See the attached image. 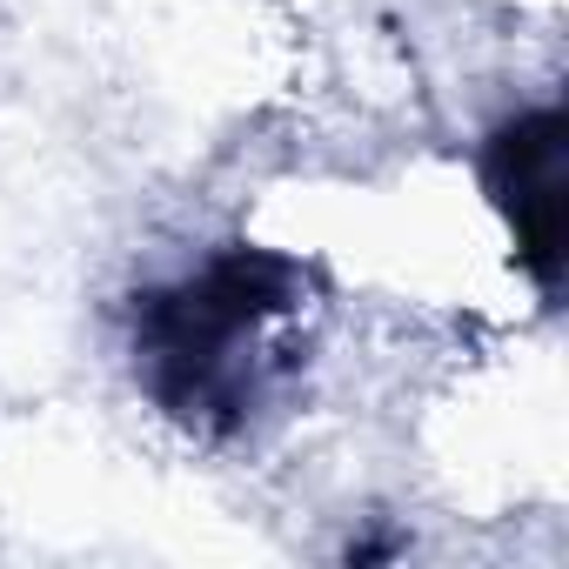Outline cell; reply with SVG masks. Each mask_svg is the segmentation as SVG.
Returning a JSON list of instances; mask_svg holds the SVG:
<instances>
[{"instance_id": "obj_2", "label": "cell", "mask_w": 569, "mask_h": 569, "mask_svg": "<svg viewBox=\"0 0 569 569\" xmlns=\"http://www.w3.org/2000/svg\"><path fill=\"white\" fill-rule=\"evenodd\" d=\"M562 141H569L562 108H522L482 148V188H489L509 241H516L522 274L542 296H556V281H562V228H569Z\"/></svg>"}, {"instance_id": "obj_1", "label": "cell", "mask_w": 569, "mask_h": 569, "mask_svg": "<svg viewBox=\"0 0 569 569\" xmlns=\"http://www.w3.org/2000/svg\"><path fill=\"white\" fill-rule=\"evenodd\" d=\"M309 296L316 274L296 254L228 241L181 281L134 296V382L188 436L228 442L296 376L302 349L289 342V322L309 309Z\"/></svg>"}]
</instances>
